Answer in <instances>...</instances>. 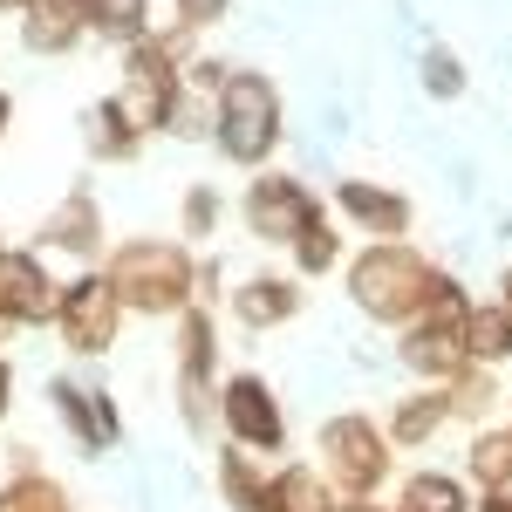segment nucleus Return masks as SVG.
<instances>
[{"label": "nucleus", "instance_id": "473e14b6", "mask_svg": "<svg viewBox=\"0 0 512 512\" xmlns=\"http://www.w3.org/2000/svg\"><path fill=\"white\" fill-rule=\"evenodd\" d=\"M472 512H512V492H478Z\"/></svg>", "mask_w": 512, "mask_h": 512}, {"label": "nucleus", "instance_id": "412c9836", "mask_svg": "<svg viewBox=\"0 0 512 512\" xmlns=\"http://www.w3.org/2000/svg\"><path fill=\"white\" fill-rule=\"evenodd\" d=\"M82 14H89V35L110 48H137L144 35H158L151 0H82Z\"/></svg>", "mask_w": 512, "mask_h": 512}, {"label": "nucleus", "instance_id": "aec40b11", "mask_svg": "<svg viewBox=\"0 0 512 512\" xmlns=\"http://www.w3.org/2000/svg\"><path fill=\"white\" fill-rule=\"evenodd\" d=\"M89 158H103V164H130L137 151H144V130L130 123V110H123L117 96H103L96 110H89Z\"/></svg>", "mask_w": 512, "mask_h": 512}, {"label": "nucleus", "instance_id": "a878e982", "mask_svg": "<svg viewBox=\"0 0 512 512\" xmlns=\"http://www.w3.org/2000/svg\"><path fill=\"white\" fill-rule=\"evenodd\" d=\"M0 512H76V499H69V485L48 472H14L7 485H0Z\"/></svg>", "mask_w": 512, "mask_h": 512}, {"label": "nucleus", "instance_id": "72a5a7b5", "mask_svg": "<svg viewBox=\"0 0 512 512\" xmlns=\"http://www.w3.org/2000/svg\"><path fill=\"white\" fill-rule=\"evenodd\" d=\"M492 301H499V308H506V315H512V267H506V274H499V294H492Z\"/></svg>", "mask_w": 512, "mask_h": 512}, {"label": "nucleus", "instance_id": "4be33fe9", "mask_svg": "<svg viewBox=\"0 0 512 512\" xmlns=\"http://www.w3.org/2000/svg\"><path fill=\"white\" fill-rule=\"evenodd\" d=\"M390 512H472V485L458 472H410Z\"/></svg>", "mask_w": 512, "mask_h": 512}, {"label": "nucleus", "instance_id": "4c0bfd02", "mask_svg": "<svg viewBox=\"0 0 512 512\" xmlns=\"http://www.w3.org/2000/svg\"><path fill=\"white\" fill-rule=\"evenodd\" d=\"M21 7H28V0H0V14H21Z\"/></svg>", "mask_w": 512, "mask_h": 512}, {"label": "nucleus", "instance_id": "58836bf2", "mask_svg": "<svg viewBox=\"0 0 512 512\" xmlns=\"http://www.w3.org/2000/svg\"><path fill=\"white\" fill-rule=\"evenodd\" d=\"M0 253H7V233H0Z\"/></svg>", "mask_w": 512, "mask_h": 512}, {"label": "nucleus", "instance_id": "dca6fc26", "mask_svg": "<svg viewBox=\"0 0 512 512\" xmlns=\"http://www.w3.org/2000/svg\"><path fill=\"white\" fill-rule=\"evenodd\" d=\"M82 41H89L82 0H28L21 7V48L28 55H76Z\"/></svg>", "mask_w": 512, "mask_h": 512}, {"label": "nucleus", "instance_id": "2eb2a0df", "mask_svg": "<svg viewBox=\"0 0 512 512\" xmlns=\"http://www.w3.org/2000/svg\"><path fill=\"white\" fill-rule=\"evenodd\" d=\"M233 308L239 328H253V335H267V328H287V321L308 308V294H301V280L294 274H253L239 280V294L226 301Z\"/></svg>", "mask_w": 512, "mask_h": 512}, {"label": "nucleus", "instance_id": "6ab92c4d", "mask_svg": "<svg viewBox=\"0 0 512 512\" xmlns=\"http://www.w3.org/2000/svg\"><path fill=\"white\" fill-rule=\"evenodd\" d=\"M465 485L478 492H512V424H478L465 444Z\"/></svg>", "mask_w": 512, "mask_h": 512}, {"label": "nucleus", "instance_id": "ddd939ff", "mask_svg": "<svg viewBox=\"0 0 512 512\" xmlns=\"http://www.w3.org/2000/svg\"><path fill=\"white\" fill-rule=\"evenodd\" d=\"M48 403H55V417L69 424V437H76L82 451H110V444L123 437L117 403H110V390H96V383L55 376V383H48Z\"/></svg>", "mask_w": 512, "mask_h": 512}, {"label": "nucleus", "instance_id": "f704fd0d", "mask_svg": "<svg viewBox=\"0 0 512 512\" xmlns=\"http://www.w3.org/2000/svg\"><path fill=\"white\" fill-rule=\"evenodd\" d=\"M14 335H21V321H14V315H7V308H0V349H7Z\"/></svg>", "mask_w": 512, "mask_h": 512}, {"label": "nucleus", "instance_id": "f8f14e48", "mask_svg": "<svg viewBox=\"0 0 512 512\" xmlns=\"http://www.w3.org/2000/svg\"><path fill=\"white\" fill-rule=\"evenodd\" d=\"M55 301H62V287L48 274V260L35 246H7L0 253V308L21 328H55Z\"/></svg>", "mask_w": 512, "mask_h": 512}, {"label": "nucleus", "instance_id": "c756f323", "mask_svg": "<svg viewBox=\"0 0 512 512\" xmlns=\"http://www.w3.org/2000/svg\"><path fill=\"white\" fill-rule=\"evenodd\" d=\"M164 130H171V137H212V96H198V89H185Z\"/></svg>", "mask_w": 512, "mask_h": 512}, {"label": "nucleus", "instance_id": "7ed1b4c3", "mask_svg": "<svg viewBox=\"0 0 512 512\" xmlns=\"http://www.w3.org/2000/svg\"><path fill=\"white\" fill-rule=\"evenodd\" d=\"M212 137H219V158L239 164V171H267V158L287 137V110H280L274 76L260 69H233L219 103H212Z\"/></svg>", "mask_w": 512, "mask_h": 512}, {"label": "nucleus", "instance_id": "e433bc0d", "mask_svg": "<svg viewBox=\"0 0 512 512\" xmlns=\"http://www.w3.org/2000/svg\"><path fill=\"white\" fill-rule=\"evenodd\" d=\"M7 123H14V96L0 89V137H7Z\"/></svg>", "mask_w": 512, "mask_h": 512}, {"label": "nucleus", "instance_id": "f257e3e1", "mask_svg": "<svg viewBox=\"0 0 512 512\" xmlns=\"http://www.w3.org/2000/svg\"><path fill=\"white\" fill-rule=\"evenodd\" d=\"M96 274L110 280V294L123 301V315H185L198 301V253L185 239H123L103 253Z\"/></svg>", "mask_w": 512, "mask_h": 512}, {"label": "nucleus", "instance_id": "5701e85b", "mask_svg": "<svg viewBox=\"0 0 512 512\" xmlns=\"http://www.w3.org/2000/svg\"><path fill=\"white\" fill-rule=\"evenodd\" d=\"M465 355H472L478 369L512 362V315L499 301H472V315H465Z\"/></svg>", "mask_w": 512, "mask_h": 512}, {"label": "nucleus", "instance_id": "39448f33", "mask_svg": "<svg viewBox=\"0 0 512 512\" xmlns=\"http://www.w3.org/2000/svg\"><path fill=\"white\" fill-rule=\"evenodd\" d=\"M315 451L321 465L315 472L342 492V499H376L383 492V478L396 472V444L383 437L376 417H362V410H342V417H328L315 431Z\"/></svg>", "mask_w": 512, "mask_h": 512}, {"label": "nucleus", "instance_id": "c85d7f7f", "mask_svg": "<svg viewBox=\"0 0 512 512\" xmlns=\"http://www.w3.org/2000/svg\"><path fill=\"white\" fill-rule=\"evenodd\" d=\"M417 69H424V89H431L437 103H458V96H465V62H458V48H444V41H431V48H424V62H417Z\"/></svg>", "mask_w": 512, "mask_h": 512}, {"label": "nucleus", "instance_id": "b1692460", "mask_svg": "<svg viewBox=\"0 0 512 512\" xmlns=\"http://www.w3.org/2000/svg\"><path fill=\"white\" fill-rule=\"evenodd\" d=\"M287 253H294V280H321L328 267H342V233H335V219L315 212L301 233L287 239Z\"/></svg>", "mask_w": 512, "mask_h": 512}, {"label": "nucleus", "instance_id": "f03ea898", "mask_svg": "<svg viewBox=\"0 0 512 512\" xmlns=\"http://www.w3.org/2000/svg\"><path fill=\"white\" fill-rule=\"evenodd\" d=\"M437 287H444V267L424 260L410 239H369L349 260V301L383 328H410L417 315H431Z\"/></svg>", "mask_w": 512, "mask_h": 512}, {"label": "nucleus", "instance_id": "9b49d317", "mask_svg": "<svg viewBox=\"0 0 512 512\" xmlns=\"http://www.w3.org/2000/svg\"><path fill=\"white\" fill-rule=\"evenodd\" d=\"M35 253H62V260H82V267H96L110 253V226H103V205H96L89 185H69V198L35 226Z\"/></svg>", "mask_w": 512, "mask_h": 512}, {"label": "nucleus", "instance_id": "393cba45", "mask_svg": "<svg viewBox=\"0 0 512 512\" xmlns=\"http://www.w3.org/2000/svg\"><path fill=\"white\" fill-rule=\"evenodd\" d=\"M219 499L233 512H260V499H267V465H260L253 451L226 444V451H219Z\"/></svg>", "mask_w": 512, "mask_h": 512}, {"label": "nucleus", "instance_id": "2f4dec72", "mask_svg": "<svg viewBox=\"0 0 512 512\" xmlns=\"http://www.w3.org/2000/svg\"><path fill=\"white\" fill-rule=\"evenodd\" d=\"M7 403H14V362L0 355V417H7Z\"/></svg>", "mask_w": 512, "mask_h": 512}, {"label": "nucleus", "instance_id": "a211bd4d", "mask_svg": "<svg viewBox=\"0 0 512 512\" xmlns=\"http://www.w3.org/2000/svg\"><path fill=\"white\" fill-rule=\"evenodd\" d=\"M342 499H335V485L315 472V465H280V472H267V499H260V512H335Z\"/></svg>", "mask_w": 512, "mask_h": 512}, {"label": "nucleus", "instance_id": "4468645a", "mask_svg": "<svg viewBox=\"0 0 512 512\" xmlns=\"http://www.w3.org/2000/svg\"><path fill=\"white\" fill-rule=\"evenodd\" d=\"M335 205H342V219L362 226L369 239H403L410 233V219H417V205L390 185H369V178H342L335 185Z\"/></svg>", "mask_w": 512, "mask_h": 512}, {"label": "nucleus", "instance_id": "0eeeda50", "mask_svg": "<svg viewBox=\"0 0 512 512\" xmlns=\"http://www.w3.org/2000/svg\"><path fill=\"white\" fill-rule=\"evenodd\" d=\"M178 417L192 437H212L219 424V321L198 301L178 315Z\"/></svg>", "mask_w": 512, "mask_h": 512}, {"label": "nucleus", "instance_id": "423d86ee", "mask_svg": "<svg viewBox=\"0 0 512 512\" xmlns=\"http://www.w3.org/2000/svg\"><path fill=\"white\" fill-rule=\"evenodd\" d=\"M465 315H472V301H465V287L444 274V287H437L431 315H417L410 328H403V342H396V362L417 376V383H458L465 369H472V355H465Z\"/></svg>", "mask_w": 512, "mask_h": 512}, {"label": "nucleus", "instance_id": "7c9ffc66", "mask_svg": "<svg viewBox=\"0 0 512 512\" xmlns=\"http://www.w3.org/2000/svg\"><path fill=\"white\" fill-rule=\"evenodd\" d=\"M226 7H233V0H171V14H178L185 35H205L212 21H226Z\"/></svg>", "mask_w": 512, "mask_h": 512}, {"label": "nucleus", "instance_id": "20e7f679", "mask_svg": "<svg viewBox=\"0 0 512 512\" xmlns=\"http://www.w3.org/2000/svg\"><path fill=\"white\" fill-rule=\"evenodd\" d=\"M192 48V35L185 28H171V35H144L137 48H123V89L117 103L130 110V123L151 137V130H164L171 123V110H178V96H185V55Z\"/></svg>", "mask_w": 512, "mask_h": 512}, {"label": "nucleus", "instance_id": "9d476101", "mask_svg": "<svg viewBox=\"0 0 512 512\" xmlns=\"http://www.w3.org/2000/svg\"><path fill=\"white\" fill-rule=\"evenodd\" d=\"M315 212H321V198L308 192L301 178H287V171H253V185H246V198H239L246 233L267 239V246H287Z\"/></svg>", "mask_w": 512, "mask_h": 512}, {"label": "nucleus", "instance_id": "bb28decb", "mask_svg": "<svg viewBox=\"0 0 512 512\" xmlns=\"http://www.w3.org/2000/svg\"><path fill=\"white\" fill-rule=\"evenodd\" d=\"M444 396H451V417H465V424H485L492 417V403H499V383H492V369H465L458 383H444Z\"/></svg>", "mask_w": 512, "mask_h": 512}, {"label": "nucleus", "instance_id": "f3484780", "mask_svg": "<svg viewBox=\"0 0 512 512\" xmlns=\"http://www.w3.org/2000/svg\"><path fill=\"white\" fill-rule=\"evenodd\" d=\"M444 424H451V396L437 390V383H424V390H410V396H396V403H390L383 437H390L396 451H424V444H437Z\"/></svg>", "mask_w": 512, "mask_h": 512}, {"label": "nucleus", "instance_id": "1a4fd4ad", "mask_svg": "<svg viewBox=\"0 0 512 512\" xmlns=\"http://www.w3.org/2000/svg\"><path fill=\"white\" fill-rule=\"evenodd\" d=\"M55 335L69 342V355H110L123 335V301L110 294V280L96 274H76L62 287V301H55Z\"/></svg>", "mask_w": 512, "mask_h": 512}, {"label": "nucleus", "instance_id": "6e6552de", "mask_svg": "<svg viewBox=\"0 0 512 512\" xmlns=\"http://www.w3.org/2000/svg\"><path fill=\"white\" fill-rule=\"evenodd\" d=\"M219 424L233 437L239 451H253V458H280L287 451V410H280V396L267 376H253V369H239L219 383Z\"/></svg>", "mask_w": 512, "mask_h": 512}, {"label": "nucleus", "instance_id": "c9c22d12", "mask_svg": "<svg viewBox=\"0 0 512 512\" xmlns=\"http://www.w3.org/2000/svg\"><path fill=\"white\" fill-rule=\"evenodd\" d=\"M335 512H390V506H376V499H342Z\"/></svg>", "mask_w": 512, "mask_h": 512}, {"label": "nucleus", "instance_id": "cd10ccee", "mask_svg": "<svg viewBox=\"0 0 512 512\" xmlns=\"http://www.w3.org/2000/svg\"><path fill=\"white\" fill-rule=\"evenodd\" d=\"M219 219H226L219 185H185V198H178V233L185 239H219Z\"/></svg>", "mask_w": 512, "mask_h": 512}]
</instances>
